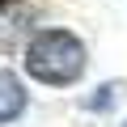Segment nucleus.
Masks as SVG:
<instances>
[{
	"instance_id": "obj_1",
	"label": "nucleus",
	"mask_w": 127,
	"mask_h": 127,
	"mask_svg": "<svg viewBox=\"0 0 127 127\" xmlns=\"http://www.w3.org/2000/svg\"><path fill=\"white\" fill-rule=\"evenodd\" d=\"M26 76L38 81V85H51V89H68L85 76L89 68V47L64 26H47L38 34H30L26 42Z\"/></svg>"
},
{
	"instance_id": "obj_2",
	"label": "nucleus",
	"mask_w": 127,
	"mask_h": 127,
	"mask_svg": "<svg viewBox=\"0 0 127 127\" xmlns=\"http://www.w3.org/2000/svg\"><path fill=\"white\" fill-rule=\"evenodd\" d=\"M30 106V93H26V81L9 68H0V127L4 123H17Z\"/></svg>"
},
{
	"instance_id": "obj_3",
	"label": "nucleus",
	"mask_w": 127,
	"mask_h": 127,
	"mask_svg": "<svg viewBox=\"0 0 127 127\" xmlns=\"http://www.w3.org/2000/svg\"><path fill=\"white\" fill-rule=\"evenodd\" d=\"M110 102H114V85H102V89H97V97H89L85 106H89V110H106Z\"/></svg>"
},
{
	"instance_id": "obj_4",
	"label": "nucleus",
	"mask_w": 127,
	"mask_h": 127,
	"mask_svg": "<svg viewBox=\"0 0 127 127\" xmlns=\"http://www.w3.org/2000/svg\"><path fill=\"white\" fill-rule=\"evenodd\" d=\"M123 127H127V123H123Z\"/></svg>"
}]
</instances>
